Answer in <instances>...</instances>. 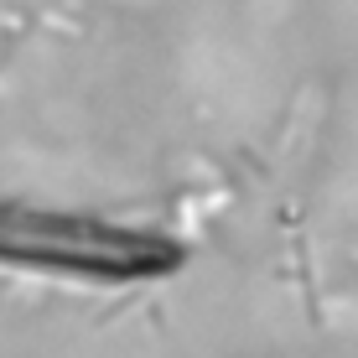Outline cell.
Wrapping results in <instances>:
<instances>
[{
	"mask_svg": "<svg viewBox=\"0 0 358 358\" xmlns=\"http://www.w3.org/2000/svg\"><path fill=\"white\" fill-rule=\"evenodd\" d=\"M0 260L83 270V275H151L177 265V244L151 234L94 224L78 213H36V208H0Z\"/></svg>",
	"mask_w": 358,
	"mask_h": 358,
	"instance_id": "obj_1",
	"label": "cell"
}]
</instances>
